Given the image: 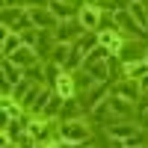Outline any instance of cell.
Masks as SVG:
<instances>
[{"mask_svg":"<svg viewBox=\"0 0 148 148\" xmlns=\"http://www.w3.org/2000/svg\"><path fill=\"white\" fill-rule=\"evenodd\" d=\"M47 101H51V92L47 89H30V98H24V107H27V113H45Z\"/></svg>","mask_w":148,"mask_h":148,"instance_id":"1","label":"cell"},{"mask_svg":"<svg viewBox=\"0 0 148 148\" xmlns=\"http://www.w3.org/2000/svg\"><path fill=\"white\" fill-rule=\"evenodd\" d=\"M116 21H119V30H121V33H133V36H142V27H139V21L133 18V12H127V9L116 12Z\"/></svg>","mask_w":148,"mask_h":148,"instance_id":"2","label":"cell"},{"mask_svg":"<svg viewBox=\"0 0 148 148\" xmlns=\"http://www.w3.org/2000/svg\"><path fill=\"white\" fill-rule=\"evenodd\" d=\"M62 136H65V142H86L89 130L83 125H77V121H68V125H62Z\"/></svg>","mask_w":148,"mask_h":148,"instance_id":"3","label":"cell"},{"mask_svg":"<svg viewBox=\"0 0 148 148\" xmlns=\"http://www.w3.org/2000/svg\"><path fill=\"white\" fill-rule=\"evenodd\" d=\"M30 18H33V27H56V15L51 9H30Z\"/></svg>","mask_w":148,"mask_h":148,"instance_id":"4","label":"cell"},{"mask_svg":"<svg viewBox=\"0 0 148 148\" xmlns=\"http://www.w3.org/2000/svg\"><path fill=\"white\" fill-rule=\"evenodd\" d=\"M21 36L18 33H9V27H3V59H9L12 53H15L18 51V47H21Z\"/></svg>","mask_w":148,"mask_h":148,"instance_id":"5","label":"cell"},{"mask_svg":"<svg viewBox=\"0 0 148 148\" xmlns=\"http://www.w3.org/2000/svg\"><path fill=\"white\" fill-rule=\"evenodd\" d=\"M80 21H83V27H89V30H95V27H101V9H95V6H83V12H80Z\"/></svg>","mask_w":148,"mask_h":148,"instance_id":"6","label":"cell"},{"mask_svg":"<svg viewBox=\"0 0 148 148\" xmlns=\"http://www.w3.org/2000/svg\"><path fill=\"white\" fill-rule=\"evenodd\" d=\"M98 45L104 47V51H110V53H116V51H121V39L113 33V30H107V33H101L98 36Z\"/></svg>","mask_w":148,"mask_h":148,"instance_id":"7","label":"cell"},{"mask_svg":"<svg viewBox=\"0 0 148 148\" xmlns=\"http://www.w3.org/2000/svg\"><path fill=\"white\" fill-rule=\"evenodd\" d=\"M119 95H121V98H127V101H136V98L142 95V86H139L136 80H130V77H127V83H121V86H119Z\"/></svg>","mask_w":148,"mask_h":148,"instance_id":"8","label":"cell"},{"mask_svg":"<svg viewBox=\"0 0 148 148\" xmlns=\"http://www.w3.org/2000/svg\"><path fill=\"white\" fill-rule=\"evenodd\" d=\"M3 77H6V83H21V68L12 59H3Z\"/></svg>","mask_w":148,"mask_h":148,"instance_id":"9","label":"cell"},{"mask_svg":"<svg viewBox=\"0 0 148 148\" xmlns=\"http://www.w3.org/2000/svg\"><path fill=\"white\" fill-rule=\"evenodd\" d=\"M125 71H127V77H130V80H142L145 74H148V62H133V65L127 62Z\"/></svg>","mask_w":148,"mask_h":148,"instance_id":"10","label":"cell"},{"mask_svg":"<svg viewBox=\"0 0 148 148\" xmlns=\"http://www.w3.org/2000/svg\"><path fill=\"white\" fill-rule=\"evenodd\" d=\"M83 30V24H77V21H62L59 24V39H71L74 33H80Z\"/></svg>","mask_w":148,"mask_h":148,"instance_id":"11","label":"cell"},{"mask_svg":"<svg viewBox=\"0 0 148 148\" xmlns=\"http://www.w3.org/2000/svg\"><path fill=\"white\" fill-rule=\"evenodd\" d=\"M56 92L62 95V98H71L74 86H71V80H68V74H59V80H56Z\"/></svg>","mask_w":148,"mask_h":148,"instance_id":"12","label":"cell"},{"mask_svg":"<svg viewBox=\"0 0 148 148\" xmlns=\"http://www.w3.org/2000/svg\"><path fill=\"white\" fill-rule=\"evenodd\" d=\"M59 104H62V95H51V101H47V107H45V113H42V119H47L51 121V116L59 110Z\"/></svg>","mask_w":148,"mask_h":148,"instance_id":"13","label":"cell"},{"mask_svg":"<svg viewBox=\"0 0 148 148\" xmlns=\"http://www.w3.org/2000/svg\"><path fill=\"white\" fill-rule=\"evenodd\" d=\"M51 12L59 15V18H68V15H71V9H68L65 3H59V0H51Z\"/></svg>","mask_w":148,"mask_h":148,"instance_id":"14","label":"cell"},{"mask_svg":"<svg viewBox=\"0 0 148 148\" xmlns=\"http://www.w3.org/2000/svg\"><path fill=\"white\" fill-rule=\"evenodd\" d=\"M121 47H125V51H121V56H139L142 53V45H136V42H133V45H121Z\"/></svg>","mask_w":148,"mask_h":148,"instance_id":"15","label":"cell"},{"mask_svg":"<svg viewBox=\"0 0 148 148\" xmlns=\"http://www.w3.org/2000/svg\"><path fill=\"white\" fill-rule=\"evenodd\" d=\"M68 59V45H56V51H53V62H65Z\"/></svg>","mask_w":148,"mask_h":148,"instance_id":"16","label":"cell"},{"mask_svg":"<svg viewBox=\"0 0 148 148\" xmlns=\"http://www.w3.org/2000/svg\"><path fill=\"white\" fill-rule=\"evenodd\" d=\"M101 98H104V86H98V89H95V92L89 95V104H98Z\"/></svg>","mask_w":148,"mask_h":148,"instance_id":"17","label":"cell"},{"mask_svg":"<svg viewBox=\"0 0 148 148\" xmlns=\"http://www.w3.org/2000/svg\"><path fill=\"white\" fill-rule=\"evenodd\" d=\"M139 86H142V92H148V74H145V77L139 80Z\"/></svg>","mask_w":148,"mask_h":148,"instance_id":"18","label":"cell"},{"mask_svg":"<svg viewBox=\"0 0 148 148\" xmlns=\"http://www.w3.org/2000/svg\"><path fill=\"white\" fill-rule=\"evenodd\" d=\"M145 62H148V53H145Z\"/></svg>","mask_w":148,"mask_h":148,"instance_id":"19","label":"cell"},{"mask_svg":"<svg viewBox=\"0 0 148 148\" xmlns=\"http://www.w3.org/2000/svg\"><path fill=\"white\" fill-rule=\"evenodd\" d=\"M101 3H107V0H101Z\"/></svg>","mask_w":148,"mask_h":148,"instance_id":"20","label":"cell"},{"mask_svg":"<svg viewBox=\"0 0 148 148\" xmlns=\"http://www.w3.org/2000/svg\"><path fill=\"white\" fill-rule=\"evenodd\" d=\"M133 148H139V145H133Z\"/></svg>","mask_w":148,"mask_h":148,"instance_id":"21","label":"cell"}]
</instances>
